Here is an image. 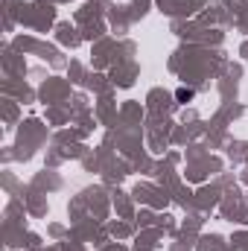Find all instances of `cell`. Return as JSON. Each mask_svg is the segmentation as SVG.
Here are the masks:
<instances>
[{"instance_id":"cell-1","label":"cell","mask_w":248,"mask_h":251,"mask_svg":"<svg viewBox=\"0 0 248 251\" xmlns=\"http://www.w3.org/2000/svg\"><path fill=\"white\" fill-rule=\"evenodd\" d=\"M193 97H196L193 88H178V91H175V100H178V102H187V100H193Z\"/></svg>"}]
</instances>
